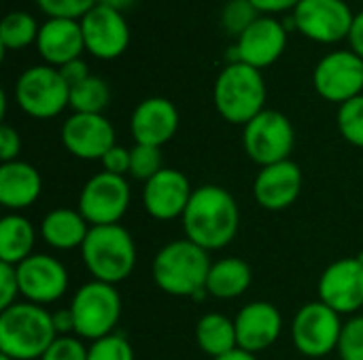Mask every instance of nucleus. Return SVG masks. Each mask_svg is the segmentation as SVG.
<instances>
[{"label":"nucleus","mask_w":363,"mask_h":360,"mask_svg":"<svg viewBox=\"0 0 363 360\" xmlns=\"http://www.w3.org/2000/svg\"><path fill=\"white\" fill-rule=\"evenodd\" d=\"M315 91L334 104H345L363 91V59L351 49L323 55L313 72Z\"/></svg>","instance_id":"12"},{"label":"nucleus","mask_w":363,"mask_h":360,"mask_svg":"<svg viewBox=\"0 0 363 360\" xmlns=\"http://www.w3.org/2000/svg\"><path fill=\"white\" fill-rule=\"evenodd\" d=\"M38 30H40V25L36 23L34 15L26 13V11H13V13L4 15V19L0 23V49H2V53L26 49L32 42L36 45Z\"/></svg>","instance_id":"28"},{"label":"nucleus","mask_w":363,"mask_h":360,"mask_svg":"<svg viewBox=\"0 0 363 360\" xmlns=\"http://www.w3.org/2000/svg\"><path fill=\"white\" fill-rule=\"evenodd\" d=\"M53 314L36 303H15L0 312V354L13 360H40L57 339Z\"/></svg>","instance_id":"2"},{"label":"nucleus","mask_w":363,"mask_h":360,"mask_svg":"<svg viewBox=\"0 0 363 360\" xmlns=\"http://www.w3.org/2000/svg\"><path fill=\"white\" fill-rule=\"evenodd\" d=\"M319 301L340 316L363 310V255L338 259L321 274Z\"/></svg>","instance_id":"14"},{"label":"nucleus","mask_w":363,"mask_h":360,"mask_svg":"<svg viewBox=\"0 0 363 360\" xmlns=\"http://www.w3.org/2000/svg\"><path fill=\"white\" fill-rule=\"evenodd\" d=\"M81 259L94 280L115 286L134 272L136 244L121 225L91 227L81 246Z\"/></svg>","instance_id":"5"},{"label":"nucleus","mask_w":363,"mask_h":360,"mask_svg":"<svg viewBox=\"0 0 363 360\" xmlns=\"http://www.w3.org/2000/svg\"><path fill=\"white\" fill-rule=\"evenodd\" d=\"M19 293L26 301L49 306L62 299L68 291L66 267L49 255H32L17 265Z\"/></svg>","instance_id":"16"},{"label":"nucleus","mask_w":363,"mask_h":360,"mask_svg":"<svg viewBox=\"0 0 363 360\" xmlns=\"http://www.w3.org/2000/svg\"><path fill=\"white\" fill-rule=\"evenodd\" d=\"M196 342H198V348L211 359L230 354L232 350L238 348L236 325L223 314H217V312L204 314L196 325Z\"/></svg>","instance_id":"27"},{"label":"nucleus","mask_w":363,"mask_h":360,"mask_svg":"<svg viewBox=\"0 0 363 360\" xmlns=\"http://www.w3.org/2000/svg\"><path fill=\"white\" fill-rule=\"evenodd\" d=\"M38 55L45 64L53 68H62L64 64L79 59L85 51L81 21L77 19H47L36 38Z\"/></svg>","instance_id":"22"},{"label":"nucleus","mask_w":363,"mask_h":360,"mask_svg":"<svg viewBox=\"0 0 363 360\" xmlns=\"http://www.w3.org/2000/svg\"><path fill=\"white\" fill-rule=\"evenodd\" d=\"M34 240H36V231L32 227V223L13 212L2 216L0 221V263H9V265H19L23 263L28 257L34 255Z\"/></svg>","instance_id":"26"},{"label":"nucleus","mask_w":363,"mask_h":360,"mask_svg":"<svg viewBox=\"0 0 363 360\" xmlns=\"http://www.w3.org/2000/svg\"><path fill=\"white\" fill-rule=\"evenodd\" d=\"M53 325H55L57 335H68L70 331L74 333V320H72V312H70V308H68V310L53 312Z\"/></svg>","instance_id":"43"},{"label":"nucleus","mask_w":363,"mask_h":360,"mask_svg":"<svg viewBox=\"0 0 363 360\" xmlns=\"http://www.w3.org/2000/svg\"><path fill=\"white\" fill-rule=\"evenodd\" d=\"M111 102V89L104 79L89 74L79 85L70 87V108L74 112L102 115V110Z\"/></svg>","instance_id":"29"},{"label":"nucleus","mask_w":363,"mask_h":360,"mask_svg":"<svg viewBox=\"0 0 363 360\" xmlns=\"http://www.w3.org/2000/svg\"><path fill=\"white\" fill-rule=\"evenodd\" d=\"M181 221L187 240L211 252L232 244L240 227V210L228 189L202 185L194 189Z\"/></svg>","instance_id":"1"},{"label":"nucleus","mask_w":363,"mask_h":360,"mask_svg":"<svg viewBox=\"0 0 363 360\" xmlns=\"http://www.w3.org/2000/svg\"><path fill=\"white\" fill-rule=\"evenodd\" d=\"M213 102L228 123L245 127L266 110V83L262 70L242 62L228 64L213 85Z\"/></svg>","instance_id":"4"},{"label":"nucleus","mask_w":363,"mask_h":360,"mask_svg":"<svg viewBox=\"0 0 363 360\" xmlns=\"http://www.w3.org/2000/svg\"><path fill=\"white\" fill-rule=\"evenodd\" d=\"M98 4L108 6V8H113V11L123 13V11H128V8H132V6L136 4V0H98Z\"/></svg>","instance_id":"44"},{"label":"nucleus","mask_w":363,"mask_h":360,"mask_svg":"<svg viewBox=\"0 0 363 360\" xmlns=\"http://www.w3.org/2000/svg\"><path fill=\"white\" fill-rule=\"evenodd\" d=\"M345 323L323 301L306 303L298 310L291 325V339L300 354L308 359H321L338 350Z\"/></svg>","instance_id":"9"},{"label":"nucleus","mask_w":363,"mask_h":360,"mask_svg":"<svg viewBox=\"0 0 363 360\" xmlns=\"http://www.w3.org/2000/svg\"><path fill=\"white\" fill-rule=\"evenodd\" d=\"M0 360H13V359H9V356H2V354H0Z\"/></svg>","instance_id":"46"},{"label":"nucleus","mask_w":363,"mask_h":360,"mask_svg":"<svg viewBox=\"0 0 363 360\" xmlns=\"http://www.w3.org/2000/svg\"><path fill=\"white\" fill-rule=\"evenodd\" d=\"M85 51L98 59H115L130 45V28L123 13L96 4L81 19Z\"/></svg>","instance_id":"17"},{"label":"nucleus","mask_w":363,"mask_h":360,"mask_svg":"<svg viewBox=\"0 0 363 360\" xmlns=\"http://www.w3.org/2000/svg\"><path fill=\"white\" fill-rule=\"evenodd\" d=\"M251 280H253V272L247 261L238 257L221 259L211 265L206 293L215 299H236L247 293Z\"/></svg>","instance_id":"25"},{"label":"nucleus","mask_w":363,"mask_h":360,"mask_svg":"<svg viewBox=\"0 0 363 360\" xmlns=\"http://www.w3.org/2000/svg\"><path fill=\"white\" fill-rule=\"evenodd\" d=\"M349 45H351V51H355L363 59V11L355 15L353 28L349 34Z\"/></svg>","instance_id":"42"},{"label":"nucleus","mask_w":363,"mask_h":360,"mask_svg":"<svg viewBox=\"0 0 363 360\" xmlns=\"http://www.w3.org/2000/svg\"><path fill=\"white\" fill-rule=\"evenodd\" d=\"M287 47V28L272 15H259L234 45V62L249 64L257 70L272 66Z\"/></svg>","instance_id":"13"},{"label":"nucleus","mask_w":363,"mask_h":360,"mask_svg":"<svg viewBox=\"0 0 363 360\" xmlns=\"http://www.w3.org/2000/svg\"><path fill=\"white\" fill-rule=\"evenodd\" d=\"M208 250L191 240H174L160 248L153 259L155 284L172 297H202L211 272Z\"/></svg>","instance_id":"3"},{"label":"nucleus","mask_w":363,"mask_h":360,"mask_svg":"<svg viewBox=\"0 0 363 360\" xmlns=\"http://www.w3.org/2000/svg\"><path fill=\"white\" fill-rule=\"evenodd\" d=\"M74 333L79 339L98 342L113 335L121 318V297L113 284L91 280L83 284L70 301Z\"/></svg>","instance_id":"6"},{"label":"nucleus","mask_w":363,"mask_h":360,"mask_svg":"<svg viewBox=\"0 0 363 360\" xmlns=\"http://www.w3.org/2000/svg\"><path fill=\"white\" fill-rule=\"evenodd\" d=\"M338 354L342 360H363V316L345 323L338 342Z\"/></svg>","instance_id":"35"},{"label":"nucleus","mask_w":363,"mask_h":360,"mask_svg":"<svg viewBox=\"0 0 363 360\" xmlns=\"http://www.w3.org/2000/svg\"><path fill=\"white\" fill-rule=\"evenodd\" d=\"M302 170L296 161L285 159L259 170L253 182L255 202L270 212L287 210L302 191Z\"/></svg>","instance_id":"19"},{"label":"nucleus","mask_w":363,"mask_h":360,"mask_svg":"<svg viewBox=\"0 0 363 360\" xmlns=\"http://www.w3.org/2000/svg\"><path fill=\"white\" fill-rule=\"evenodd\" d=\"M234 325L238 348L257 354L277 344L283 331V316L277 306L268 301H253L236 314Z\"/></svg>","instance_id":"20"},{"label":"nucleus","mask_w":363,"mask_h":360,"mask_svg":"<svg viewBox=\"0 0 363 360\" xmlns=\"http://www.w3.org/2000/svg\"><path fill=\"white\" fill-rule=\"evenodd\" d=\"M179 129V110L168 98H147L143 100L130 119V132L136 144L162 149L174 138Z\"/></svg>","instance_id":"21"},{"label":"nucleus","mask_w":363,"mask_h":360,"mask_svg":"<svg viewBox=\"0 0 363 360\" xmlns=\"http://www.w3.org/2000/svg\"><path fill=\"white\" fill-rule=\"evenodd\" d=\"M17 106L34 119H53L70 106V87L57 68L49 64L30 66L15 83Z\"/></svg>","instance_id":"7"},{"label":"nucleus","mask_w":363,"mask_h":360,"mask_svg":"<svg viewBox=\"0 0 363 360\" xmlns=\"http://www.w3.org/2000/svg\"><path fill=\"white\" fill-rule=\"evenodd\" d=\"M191 195L194 189L189 185V178L174 168H164L145 182L143 206L149 216L157 221H172L183 216Z\"/></svg>","instance_id":"18"},{"label":"nucleus","mask_w":363,"mask_h":360,"mask_svg":"<svg viewBox=\"0 0 363 360\" xmlns=\"http://www.w3.org/2000/svg\"><path fill=\"white\" fill-rule=\"evenodd\" d=\"M302 0H251V4L259 11V13H283V11H294Z\"/></svg>","instance_id":"41"},{"label":"nucleus","mask_w":363,"mask_h":360,"mask_svg":"<svg viewBox=\"0 0 363 360\" xmlns=\"http://www.w3.org/2000/svg\"><path fill=\"white\" fill-rule=\"evenodd\" d=\"M87 360H134V350L123 335H106L91 342L87 348Z\"/></svg>","instance_id":"33"},{"label":"nucleus","mask_w":363,"mask_h":360,"mask_svg":"<svg viewBox=\"0 0 363 360\" xmlns=\"http://www.w3.org/2000/svg\"><path fill=\"white\" fill-rule=\"evenodd\" d=\"M338 129L349 144L363 149V93L340 104Z\"/></svg>","instance_id":"30"},{"label":"nucleus","mask_w":363,"mask_h":360,"mask_svg":"<svg viewBox=\"0 0 363 360\" xmlns=\"http://www.w3.org/2000/svg\"><path fill=\"white\" fill-rule=\"evenodd\" d=\"M291 21L302 36L332 45L349 38L355 13L345 0H302L294 8Z\"/></svg>","instance_id":"11"},{"label":"nucleus","mask_w":363,"mask_h":360,"mask_svg":"<svg viewBox=\"0 0 363 360\" xmlns=\"http://www.w3.org/2000/svg\"><path fill=\"white\" fill-rule=\"evenodd\" d=\"M36 4L49 19L81 21L98 4V0H36Z\"/></svg>","instance_id":"34"},{"label":"nucleus","mask_w":363,"mask_h":360,"mask_svg":"<svg viewBox=\"0 0 363 360\" xmlns=\"http://www.w3.org/2000/svg\"><path fill=\"white\" fill-rule=\"evenodd\" d=\"M64 149L77 159H102L115 146V127L104 115L72 112L60 132Z\"/></svg>","instance_id":"15"},{"label":"nucleus","mask_w":363,"mask_h":360,"mask_svg":"<svg viewBox=\"0 0 363 360\" xmlns=\"http://www.w3.org/2000/svg\"><path fill=\"white\" fill-rule=\"evenodd\" d=\"M40 360H87V348L79 337L60 335Z\"/></svg>","instance_id":"36"},{"label":"nucleus","mask_w":363,"mask_h":360,"mask_svg":"<svg viewBox=\"0 0 363 360\" xmlns=\"http://www.w3.org/2000/svg\"><path fill=\"white\" fill-rule=\"evenodd\" d=\"M89 229V223L79 210L55 208L45 214L40 223V238L55 250H72L83 246Z\"/></svg>","instance_id":"24"},{"label":"nucleus","mask_w":363,"mask_h":360,"mask_svg":"<svg viewBox=\"0 0 363 360\" xmlns=\"http://www.w3.org/2000/svg\"><path fill=\"white\" fill-rule=\"evenodd\" d=\"M60 70V74L64 76V81L68 83V87H74V85H79L81 81H85L87 76H89V68H87V64L79 57V59H72V62H68V64H64L62 68H57Z\"/></svg>","instance_id":"40"},{"label":"nucleus","mask_w":363,"mask_h":360,"mask_svg":"<svg viewBox=\"0 0 363 360\" xmlns=\"http://www.w3.org/2000/svg\"><path fill=\"white\" fill-rule=\"evenodd\" d=\"M43 191V178L28 161H9L0 166V204L19 212L32 206Z\"/></svg>","instance_id":"23"},{"label":"nucleus","mask_w":363,"mask_h":360,"mask_svg":"<svg viewBox=\"0 0 363 360\" xmlns=\"http://www.w3.org/2000/svg\"><path fill=\"white\" fill-rule=\"evenodd\" d=\"M130 206V185L125 176L100 172L91 176L79 195V212L89 227L119 225Z\"/></svg>","instance_id":"10"},{"label":"nucleus","mask_w":363,"mask_h":360,"mask_svg":"<svg viewBox=\"0 0 363 360\" xmlns=\"http://www.w3.org/2000/svg\"><path fill=\"white\" fill-rule=\"evenodd\" d=\"M132 153V166H130V176L136 180H151L157 172L164 170L162 166V149L157 146H147V144H134L130 149Z\"/></svg>","instance_id":"31"},{"label":"nucleus","mask_w":363,"mask_h":360,"mask_svg":"<svg viewBox=\"0 0 363 360\" xmlns=\"http://www.w3.org/2000/svg\"><path fill=\"white\" fill-rule=\"evenodd\" d=\"M19 151H21V138H19L17 129L2 123V127H0V159H2V163L17 161Z\"/></svg>","instance_id":"39"},{"label":"nucleus","mask_w":363,"mask_h":360,"mask_svg":"<svg viewBox=\"0 0 363 360\" xmlns=\"http://www.w3.org/2000/svg\"><path fill=\"white\" fill-rule=\"evenodd\" d=\"M259 11L251 4V0H230L221 11V23L232 36H240L255 19Z\"/></svg>","instance_id":"32"},{"label":"nucleus","mask_w":363,"mask_h":360,"mask_svg":"<svg viewBox=\"0 0 363 360\" xmlns=\"http://www.w3.org/2000/svg\"><path fill=\"white\" fill-rule=\"evenodd\" d=\"M242 144L249 159L266 168L289 159L296 144V132L289 117L266 108L245 125Z\"/></svg>","instance_id":"8"},{"label":"nucleus","mask_w":363,"mask_h":360,"mask_svg":"<svg viewBox=\"0 0 363 360\" xmlns=\"http://www.w3.org/2000/svg\"><path fill=\"white\" fill-rule=\"evenodd\" d=\"M19 293V280H17V267L9 263H0V312L17 303Z\"/></svg>","instance_id":"37"},{"label":"nucleus","mask_w":363,"mask_h":360,"mask_svg":"<svg viewBox=\"0 0 363 360\" xmlns=\"http://www.w3.org/2000/svg\"><path fill=\"white\" fill-rule=\"evenodd\" d=\"M213 360H257V359H255V354H251V352H247V350L236 348V350H232L230 354H223V356H219V359H213Z\"/></svg>","instance_id":"45"},{"label":"nucleus","mask_w":363,"mask_h":360,"mask_svg":"<svg viewBox=\"0 0 363 360\" xmlns=\"http://www.w3.org/2000/svg\"><path fill=\"white\" fill-rule=\"evenodd\" d=\"M102 168H104V172H108V174H115V176H125V174H130V166H132V153H130V149H125V146H119V144H115L102 159Z\"/></svg>","instance_id":"38"}]
</instances>
